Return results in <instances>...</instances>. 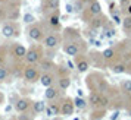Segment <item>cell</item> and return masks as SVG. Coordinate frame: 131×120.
<instances>
[{"label": "cell", "instance_id": "cell-15", "mask_svg": "<svg viewBox=\"0 0 131 120\" xmlns=\"http://www.w3.org/2000/svg\"><path fill=\"white\" fill-rule=\"evenodd\" d=\"M59 5H60V0H46V7L49 10H59Z\"/></svg>", "mask_w": 131, "mask_h": 120}, {"label": "cell", "instance_id": "cell-22", "mask_svg": "<svg viewBox=\"0 0 131 120\" xmlns=\"http://www.w3.org/2000/svg\"><path fill=\"white\" fill-rule=\"evenodd\" d=\"M115 50H113V48H106V50H105V51H103V57H105V59L106 60H112L113 57H115Z\"/></svg>", "mask_w": 131, "mask_h": 120}, {"label": "cell", "instance_id": "cell-34", "mask_svg": "<svg viewBox=\"0 0 131 120\" xmlns=\"http://www.w3.org/2000/svg\"><path fill=\"white\" fill-rule=\"evenodd\" d=\"M3 100H5V97H3V94H2V92H0V104L3 102Z\"/></svg>", "mask_w": 131, "mask_h": 120}, {"label": "cell", "instance_id": "cell-21", "mask_svg": "<svg viewBox=\"0 0 131 120\" xmlns=\"http://www.w3.org/2000/svg\"><path fill=\"white\" fill-rule=\"evenodd\" d=\"M69 85H71V79L63 76V78L59 79V88L60 89H66V88H69Z\"/></svg>", "mask_w": 131, "mask_h": 120}, {"label": "cell", "instance_id": "cell-6", "mask_svg": "<svg viewBox=\"0 0 131 120\" xmlns=\"http://www.w3.org/2000/svg\"><path fill=\"white\" fill-rule=\"evenodd\" d=\"M2 34L6 37V38H12V37L18 35V29H16V26L12 25V24H5L3 28H2Z\"/></svg>", "mask_w": 131, "mask_h": 120}, {"label": "cell", "instance_id": "cell-12", "mask_svg": "<svg viewBox=\"0 0 131 120\" xmlns=\"http://www.w3.org/2000/svg\"><path fill=\"white\" fill-rule=\"evenodd\" d=\"M75 66H77L78 72L84 73V72H87V70H89V62H87L85 59H83V57H81V59L78 57V59H77V65H75Z\"/></svg>", "mask_w": 131, "mask_h": 120}, {"label": "cell", "instance_id": "cell-11", "mask_svg": "<svg viewBox=\"0 0 131 120\" xmlns=\"http://www.w3.org/2000/svg\"><path fill=\"white\" fill-rule=\"evenodd\" d=\"M58 94H59V91H58V88L52 85V86H47V88H46L44 97H46V100H54V98L58 97Z\"/></svg>", "mask_w": 131, "mask_h": 120}, {"label": "cell", "instance_id": "cell-32", "mask_svg": "<svg viewBox=\"0 0 131 120\" xmlns=\"http://www.w3.org/2000/svg\"><path fill=\"white\" fill-rule=\"evenodd\" d=\"M121 5H130V0H119Z\"/></svg>", "mask_w": 131, "mask_h": 120}, {"label": "cell", "instance_id": "cell-1", "mask_svg": "<svg viewBox=\"0 0 131 120\" xmlns=\"http://www.w3.org/2000/svg\"><path fill=\"white\" fill-rule=\"evenodd\" d=\"M41 48L40 47H32L27 51V56H25V62L28 63V65H36V63H38L40 60H41Z\"/></svg>", "mask_w": 131, "mask_h": 120}, {"label": "cell", "instance_id": "cell-5", "mask_svg": "<svg viewBox=\"0 0 131 120\" xmlns=\"http://www.w3.org/2000/svg\"><path fill=\"white\" fill-rule=\"evenodd\" d=\"M74 110H75V104H74V100H65V102L62 104V107H60V113L63 114V116H71L74 114Z\"/></svg>", "mask_w": 131, "mask_h": 120}, {"label": "cell", "instance_id": "cell-31", "mask_svg": "<svg viewBox=\"0 0 131 120\" xmlns=\"http://www.w3.org/2000/svg\"><path fill=\"white\" fill-rule=\"evenodd\" d=\"M2 18H5V9L0 6V19H2Z\"/></svg>", "mask_w": 131, "mask_h": 120}, {"label": "cell", "instance_id": "cell-23", "mask_svg": "<svg viewBox=\"0 0 131 120\" xmlns=\"http://www.w3.org/2000/svg\"><path fill=\"white\" fill-rule=\"evenodd\" d=\"M122 26L125 31H131V16H127L122 19Z\"/></svg>", "mask_w": 131, "mask_h": 120}, {"label": "cell", "instance_id": "cell-18", "mask_svg": "<svg viewBox=\"0 0 131 120\" xmlns=\"http://www.w3.org/2000/svg\"><path fill=\"white\" fill-rule=\"evenodd\" d=\"M49 22L52 26H59V10H54L53 15L49 18Z\"/></svg>", "mask_w": 131, "mask_h": 120}, {"label": "cell", "instance_id": "cell-13", "mask_svg": "<svg viewBox=\"0 0 131 120\" xmlns=\"http://www.w3.org/2000/svg\"><path fill=\"white\" fill-rule=\"evenodd\" d=\"M46 114H47L49 117H52V116H58L60 113V108L56 106V104H50V106H46Z\"/></svg>", "mask_w": 131, "mask_h": 120}, {"label": "cell", "instance_id": "cell-2", "mask_svg": "<svg viewBox=\"0 0 131 120\" xmlns=\"http://www.w3.org/2000/svg\"><path fill=\"white\" fill-rule=\"evenodd\" d=\"M40 72H38V69H37L34 65H31V66L25 67V72H24V78L27 82H37V81H40Z\"/></svg>", "mask_w": 131, "mask_h": 120}, {"label": "cell", "instance_id": "cell-9", "mask_svg": "<svg viewBox=\"0 0 131 120\" xmlns=\"http://www.w3.org/2000/svg\"><path fill=\"white\" fill-rule=\"evenodd\" d=\"M40 82H41V85L44 86V88L52 86V85L54 84V76L52 75V73H44V75L40 76Z\"/></svg>", "mask_w": 131, "mask_h": 120}, {"label": "cell", "instance_id": "cell-7", "mask_svg": "<svg viewBox=\"0 0 131 120\" xmlns=\"http://www.w3.org/2000/svg\"><path fill=\"white\" fill-rule=\"evenodd\" d=\"M30 106H31L30 100H27V98H21V100L16 101L15 108H16V111H18V113H25V111L30 108Z\"/></svg>", "mask_w": 131, "mask_h": 120}, {"label": "cell", "instance_id": "cell-19", "mask_svg": "<svg viewBox=\"0 0 131 120\" xmlns=\"http://www.w3.org/2000/svg\"><path fill=\"white\" fill-rule=\"evenodd\" d=\"M32 108H34V113H43L44 110H46V104L43 101H36L34 102V106H32Z\"/></svg>", "mask_w": 131, "mask_h": 120}, {"label": "cell", "instance_id": "cell-28", "mask_svg": "<svg viewBox=\"0 0 131 120\" xmlns=\"http://www.w3.org/2000/svg\"><path fill=\"white\" fill-rule=\"evenodd\" d=\"M112 16H113V22H115V24H116V25H119V24H122V19L119 18L118 15H115V13H113Z\"/></svg>", "mask_w": 131, "mask_h": 120}, {"label": "cell", "instance_id": "cell-16", "mask_svg": "<svg viewBox=\"0 0 131 120\" xmlns=\"http://www.w3.org/2000/svg\"><path fill=\"white\" fill-rule=\"evenodd\" d=\"M100 94L99 92H91L90 94V104L93 107H99V102H100Z\"/></svg>", "mask_w": 131, "mask_h": 120}, {"label": "cell", "instance_id": "cell-24", "mask_svg": "<svg viewBox=\"0 0 131 120\" xmlns=\"http://www.w3.org/2000/svg\"><path fill=\"white\" fill-rule=\"evenodd\" d=\"M7 75H9V72H7V69L5 66H0V81H5V79L7 78Z\"/></svg>", "mask_w": 131, "mask_h": 120}, {"label": "cell", "instance_id": "cell-20", "mask_svg": "<svg viewBox=\"0 0 131 120\" xmlns=\"http://www.w3.org/2000/svg\"><path fill=\"white\" fill-rule=\"evenodd\" d=\"M74 104H75V107L77 108H81V110L87 107V102L84 101L83 97H77V98H74Z\"/></svg>", "mask_w": 131, "mask_h": 120}, {"label": "cell", "instance_id": "cell-4", "mask_svg": "<svg viewBox=\"0 0 131 120\" xmlns=\"http://www.w3.org/2000/svg\"><path fill=\"white\" fill-rule=\"evenodd\" d=\"M28 35L34 41H40V40H43V29L38 25H31L30 28H28Z\"/></svg>", "mask_w": 131, "mask_h": 120}, {"label": "cell", "instance_id": "cell-33", "mask_svg": "<svg viewBox=\"0 0 131 120\" xmlns=\"http://www.w3.org/2000/svg\"><path fill=\"white\" fill-rule=\"evenodd\" d=\"M118 111H116V113H113V116H112V120H116V119H118V117H119V116H118Z\"/></svg>", "mask_w": 131, "mask_h": 120}, {"label": "cell", "instance_id": "cell-38", "mask_svg": "<svg viewBox=\"0 0 131 120\" xmlns=\"http://www.w3.org/2000/svg\"><path fill=\"white\" fill-rule=\"evenodd\" d=\"M0 2H3V0H0Z\"/></svg>", "mask_w": 131, "mask_h": 120}, {"label": "cell", "instance_id": "cell-14", "mask_svg": "<svg viewBox=\"0 0 131 120\" xmlns=\"http://www.w3.org/2000/svg\"><path fill=\"white\" fill-rule=\"evenodd\" d=\"M102 12V7H100V3L99 2H91L90 3V13L93 15V16H96V15H100Z\"/></svg>", "mask_w": 131, "mask_h": 120}, {"label": "cell", "instance_id": "cell-36", "mask_svg": "<svg viewBox=\"0 0 131 120\" xmlns=\"http://www.w3.org/2000/svg\"><path fill=\"white\" fill-rule=\"evenodd\" d=\"M128 13H130V15H131V5H130V6H128Z\"/></svg>", "mask_w": 131, "mask_h": 120}, {"label": "cell", "instance_id": "cell-26", "mask_svg": "<svg viewBox=\"0 0 131 120\" xmlns=\"http://www.w3.org/2000/svg\"><path fill=\"white\" fill-rule=\"evenodd\" d=\"M40 66L43 67V69H52V67H53V63H52V62H41V65H40Z\"/></svg>", "mask_w": 131, "mask_h": 120}, {"label": "cell", "instance_id": "cell-10", "mask_svg": "<svg viewBox=\"0 0 131 120\" xmlns=\"http://www.w3.org/2000/svg\"><path fill=\"white\" fill-rule=\"evenodd\" d=\"M27 48L24 46H21V44H16L15 47H13V56H15V59H25V56H27Z\"/></svg>", "mask_w": 131, "mask_h": 120}, {"label": "cell", "instance_id": "cell-30", "mask_svg": "<svg viewBox=\"0 0 131 120\" xmlns=\"http://www.w3.org/2000/svg\"><path fill=\"white\" fill-rule=\"evenodd\" d=\"M66 12H68V13L74 12V5H66Z\"/></svg>", "mask_w": 131, "mask_h": 120}, {"label": "cell", "instance_id": "cell-35", "mask_svg": "<svg viewBox=\"0 0 131 120\" xmlns=\"http://www.w3.org/2000/svg\"><path fill=\"white\" fill-rule=\"evenodd\" d=\"M2 63H3V54L0 53V66H2Z\"/></svg>", "mask_w": 131, "mask_h": 120}, {"label": "cell", "instance_id": "cell-25", "mask_svg": "<svg viewBox=\"0 0 131 120\" xmlns=\"http://www.w3.org/2000/svg\"><path fill=\"white\" fill-rule=\"evenodd\" d=\"M24 21L27 22V24H31V22L36 21V18H34L32 15H30V13H27V15H24Z\"/></svg>", "mask_w": 131, "mask_h": 120}, {"label": "cell", "instance_id": "cell-3", "mask_svg": "<svg viewBox=\"0 0 131 120\" xmlns=\"http://www.w3.org/2000/svg\"><path fill=\"white\" fill-rule=\"evenodd\" d=\"M59 42H60V38L56 34H49V35L43 38V46L46 48H56L59 46Z\"/></svg>", "mask_w": 131, "mask_h": 120}, {"label": "cell", "instance_id": "cell-29", "mask_svg": "<svg viewBox=\"0 0 131 120\" xmlns=\"http://www.w3.org/2000/svg\"><path fill=\"white\" fill-rule=\"evenodd\" d=\"M122 85H124V88H125V89H127V91H130V92H131V81H125V82H124Z\"/></svg>", "mask_w": 131, "mask_h": 120}, {"label": "cell", "instance_id": "cell-27", "mask_svg": "<svg viewBox=\"0 0 131 120\" xmlns=\"http://www.w3.org/2000/svg\"><path fill=\"white\" fill-rule=\"evenodd\" d=\"M109 100H107L106 97H100V102H99V107H106Z\"/></svg>", "mask_w": 131, "mask_h": 120}, {"label": "cell", "instance_id": "cell-8", "mask_svg": "<svg viewBox=\"0 0 131 120\" xmlns=\"http://www.w3.org/2000/svg\"><path fill=\"white\" fill-rule=\"evenodd\" d=\"M63 51H65L68 56H77L80 53V47H78L77 42H68L63 46Z\"/></svg>", "mask_w": 131, "mask_h": 120}, {"label": "cell", "instance_id": "cell-37", "mask_svg": "<svg viewBox=\"0 0 131 120\" xmlns=\"http://www.w3.org/2000/svg\"><path fill=\"white\" fill-rule=\"evenodd\" d=\"M128 114H130V116H131V108H130V110H128Z\"/></svg>", "mask_w": 131, "mask_h": 120}, {"label": "cell", "instance_id": "cell-17", "mask_svg": "<svg viewBox=\"0 0 131 120\" xmlns=\"http://www.w3.org/2000/svg\"><path fill=\"white\" fill-rule=\"evenodd\" d=\"M112 72L116 73V75H121V73H125L127 72V66L124 63H118V65H113L112 66Z\"/></svg>", "mask_w": 131, "mask_h": 120}]
</instances>
